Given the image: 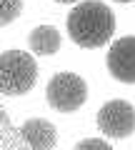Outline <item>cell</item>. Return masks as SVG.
<instances>
[{"mask_svg": "<svg viewBox=\"0 0 135 150\" xmlns=\"http://www.w3.org/2000/svg\"><path fill=\"white\" fill-rule=\"evenodd\" d=\"M68 33L78 48H103L115 33V13L100 0H83L68 15Z\"/></svg>", "mask_w": 135, "mask_h": 150, "instance_id": "6da1fadb", "label": "cell"}, {"mask_svg": "<svg viewBox=\"0 0 135 150\" xmlns=\"http://www.w3.org/2000/svg\"><path fill=\"white\" fill-rule=\"evenodd\" d=\"M38 63L25 50H3L0 55V93L3 95H25L35 88Z\"/></svg>", "mask_w": 135, "mask_h": 150, "instance_id": "7a4b0ae2", "label": "cell"}, {"mask_svg": "<svg viewBox=\"0 0 135 150\" xmlns=\"http://www.w3.org/2000/svg\"><path fill=\"white\" fill-rule=\"evenodd\" d=\"M48 105L58 112H75L88 100V85L78 73H55L45 88Z\"/></svg>", "mask_w": 135, "mask_h": 150, "instance_id": "3957f363", "label": "cell"}, {"mask_svg": "<svg viewBox=\"0 0 135 150\" xmlns=\"http://www.w3.org/2000/svg\"><path fill=\"white\" fill-rule=\"evenodd\" d=\"M98 128L105 133V138H128L135 133V108L128 100H108L98 110Z\"/></svg>", "mask_w": 135, "mask_h": 150, "instance_id": "277c9868", "label": "cell"}, {"mask_svg": "<svg viewBox=\"0 0 135 150\" xmlns=\"http://www.w3.org/2000/svg\"><path fill=\"white\" fill-rule=\"evenodd\" d=\"M108 70L118 83L135 85V35H123L110 45Z\"/></svg>", "mask_w": 135, "mask_h": 150, "instance_id": "5b68a950", "label": "cell"}, {"mask_svg": "<svg viewBox=\"0 0 135 150\" xmlns=\"http://www.w3.org/2000/svg\"><path fill=\"white\" fill-rule=\"evenodd\" d=\"M20 138L25 140L28 148L33 150H50L58 143V133H55V125L48 123L43 118H30L25 120V125L20 128Z\"/></svg>", "mask_w": 135, "mask_h": 150, "instance_id": "8992f818", "label": "cell"}, {"mask_svg": "<svg viewBox=\"0 0 135 150\" xmlns=\"http://www.w3.org/2000/svg\"><path fill=\"white\" fill-rule=\"evenodd\" d=\"M60 30L55 25H38L35 30L30 33L28 43H30V50L35 55H55L60 50Z\"/></svg>", "mask_w": 135, "mask_h": 150, "instance_id": "52a82bcc", "label": "cell"}, {"mask_svg": "<svg viewBox=\"0 0 135 150\" xmlns=\"http://www.w3.org/2000/svg\"><path fill=\"white\" fill-rule=\"evenodd\" d=\"M23 10V0H0V25L5 28L20 15Z\"/></svg>", "mask_w": 135, "mask_h": 150, "instance_id": "ba28073f", "label": "cell"}, {"mask_svg": "<svg viewBox=\"0 0 135 150\" xmlns=\"http://www.w3.org/2000/svg\"><path fill=\"white\" fill-rule=\"evenodd\" d=\"M78 150H113V145L108 140H100V138H85L75 145Z\"/></svg>", "mask_w": 135, "mask_h": 150, "instance_id": "9c48e42d", "label": "cell"}, {"mask_svg": "<svg viewBox=\"0 0 135 150\" xmlns=\"http://www.w3.org/2000/svg\"><path fill=\"white\" fill-rule=\"evenodd\" d=\"M55 3H75V0H55Z\"/></svg>", "mask_w": 135, "mask_h": 150, "instance_id": "30bf717a", "label": "cell"}, {"mask_svg": "<svg viewBox=\"0 0 135 150\" xmlns=\"http://www.w3.org/2000/svg\"><path fill=\"white\" fill-rule=\"evenodd\" d=\"M115 3H133V0H115Z\"/></svg>", "mask_w": 135, "mask_h": 150, "instance_id": "8fae6325", "label": "cell"}]
</instances>
